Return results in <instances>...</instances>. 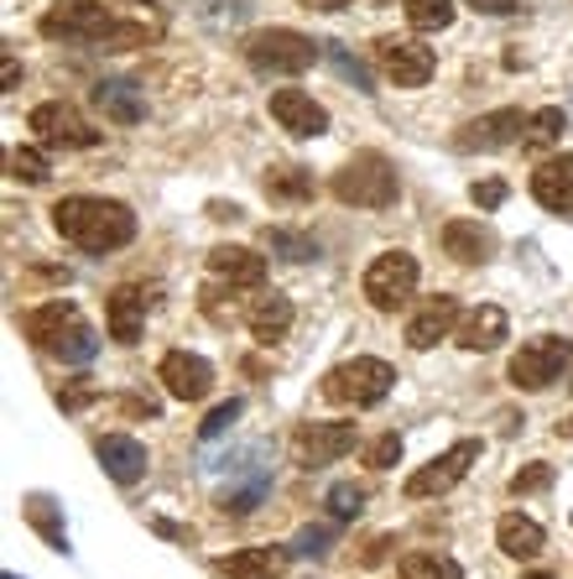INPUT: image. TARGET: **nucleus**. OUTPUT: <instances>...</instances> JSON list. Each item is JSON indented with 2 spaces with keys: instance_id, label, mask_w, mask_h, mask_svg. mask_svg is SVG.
Returning a JSON list of instances; mask_svg holds the SVG:
<instances>
[{
  "instance_id": "obj_1",
  "label": "nucleus",
  "mask_w": 573,
  "mask_h": 579,
  "mask_svg": "<svg viewBox=\"0 0 573 579\" xmlns=\"http://www.w3.org/2000/svg\"><path fill=\"white\" fill-rule=\"evenodd\" d=\"M37 32H42V37H53V42L104 47V53L146 47V42L157 37V26H146V21H120L110 6H95V0H58L53 11H42Z\"/></svg>"
},
{
  "instance_id": "obj_2",
  "label": "nucleus",
  "mask_w": 573,
  "mask_h": 579,
  "mask_svg": "<svg viewBox=\"0 0 573 579\" xmlns=\"http://www.w3.org/2000/svg\"><path fill=\"white\" fill-rule=\"evenodd\" d=\"M53 230H58L68 245L89 251V256H104V251H120V245L136 240V215L120 199L68 194V199L53 204Z\"/></svg>"
},
{
  "instance_id": "obj_3",
  "label": "nucleus",
  "mask_w": 573,
  "mask_h": 579,
  "mask_svg": "<svg viewBox=\"0 0 573 579\" xmlns=\"http://www.w3.org/2000/svg\"><path fill=\"white\" fill-rule=\"evenodd\" d=\"M334 199L350 204V209H392L401 199V178H396V167L381 152H355V157L344 162L334 173Z\"/></svg>"
},
{
  "instance_id": "obj_4",
  "label": "nucleus",
  "mask_w": 573,
  "mask_h": 579,
  "mask_svg": "<svg viewBox=\"0 0 573 579\" xmlns=\"http://www.w3.org/2000/svg\"><path fill=\"white\" fill-rule=\"evenodd\" d=\"M323 58V42L302 37L293 26H261L245 37V63L256 68V74H282V79H293V74H308L313 63Z\"/></svg>"
},
{
  "instance_id": "obj_5",
  "label": "nucleus",
  "mask_w": 573,
  "mask_h": 579,
  "mask_svg": "<svg viewBox=\"0 0 573 579\" xmlns=\"http://www.w3.org/2000/svg\"><path fill=\"white\" fill-rule=\"evenodd\" d=\"M396 386V371L386 365L381 356H355L334 365L329 376H323V397L339 402V407H376L386 402V392Z\"/></svg>"
},
{
  "instance_id": "obj_6",
  "label": "nucleus",
  "mask_w": 573,
  "mask_h": 579,
  "mask_svg": "<svg viewBox=\"0 0 573 579\" xmlns=\"http://www.w3.org/2000/svg\"><path fill=\"white\" fill-rule=\"evenodd\" d=\"M569 360H573V340H563V335H537V340H527L511 356L506 376H511L516 392H548V386L569 371Z\"/></svg>"
},
{
  "instance_id": "obj_7",
  "label": "nucleus",
  "mask_w": 573,
  "mask_h": 579,
  "mask_svg": "<svg viewBox=\"0 0 573 579\" xmlns=\"http://www.w3.org/2000/svg\"><path fill=\"white\" fill-rule=\"evenodd\" d=\"M417 277H422V266H417L412 251H381L371 266H365V282H360V293L371 308L381 314H396L401 303L417 293Z\"/></svg>"
},
{
  "instance_id": "obj_8",
  "label": "nucleus",
  "mask_w": 573,
  "mask_h": 579,
  "mask_svg": "<svg viewBox=\"0 0 573 579\" xmlns=\"http://www.w3.org/2000/svg\"><path fill=\"white\" fill-rule=\"evenodd\" d=\"M475 460H480V439H459V444H449L443 455H433L422 470H412L401 491H407V501L443 496V491H454L459 480L470 476V465H475Z\"/></svg>"
},
{
  "instance_id": "obj_9",
  "label": "nucleus",
  "mask_w": 573,
  "mask_h": 579,
  "mask_svg": "<svg viewBox=\"0 0 573 579\" xmlns=\"http://www.w3.org/2000/svg\"><path fill=\"white\" fill-rule=\"evenodd\" d=\"M371 53H376V68L396 84V89H422L438 68L433 47H422L417 37H376Z\"/></svg>"
},
{
  "instance_id": "obj_10",
  "label": "nucleus",
  "mask_w": 573,
  "mask_h": 579,
  "mask_svg": "<svg viewBox=\"0 0 573 579\" xmlns=\"http://www.w3.org/2000/svg\"><path fill=\"white\" fill-rule=\"evenodd\" d=\"M350 449H355V423H297L293 428V460L302 470H323L344 460Z\"/></svg>"
},
{
  "instance_id": "obj_11",
  "label": "nucleus",
  "mask_w": 573,
  "mask_h": 579,
  "mask_svg": "<svg viewBox=\"0 0 573 579\" xmlns=\"http://www.w3.org/2000/svg\"><path fill=\"white\" fill-rule=\"evenodd\" d=\"M26 125L37 131L42 146H68V152H89V146H99V131L74 110V105H63V100L37 105V110L26 116Z\"/></svg>"
},
{
  "instance_id": "obj_12",
  "label": "nucleus",
  "mask_w": 573,
  "mask_h": 579,
  "mask_svg": "<svg viewBox=\"0 0 573 579\" xmlns=\"http://www.w3.org/2000/svg\"><path fill=\"white\" fill-rule=\"evenodd\" d=\"M146 308H157V287H141V282H120L104 298V324H110V340L115 345H136Z\"/></svg>"
},
{
  "instance_id": "obj_13",
  "label": "nucleus",
  "mask_w": 573,
  "mask_h": 579,
  "mask_svg": "<svg viewBox=\"0 0 573 579\" xmlns=\"http://www.w3.org/2000/svg\"><path fill=\"white\" fill-rule=\"evenodd\" d=\"M521 131H527V116L506 105V110H491V116L464 120V125L454 131V146L459 152H500V146L521 141Z\"/></svg>"
},
{
  "instance_id": "obj_14",
  "label": "nucleus",
  "mask_w": 573,
  "mask_h": 579,
  "mask_svg": "<svg viewBox=\"0 0 573 579\" xmlns=\"http://www.w3.org/2000/svg\"><path fill=\"white\" fill-rule=\"evenodd\" d=\"M157 381L167 386V397L178 402H203L214 392V365L203 356H188V350H167L157 365Z\"/></svg>"
},
{
  "instance_id": "obj_15",
  "label": "nucleus",
  "mask_w": 573,
  "mask_h": 579,
  "mask_svg": "<svg viewBox=\"0 0 573 579\" xmlns=\"http://www.w3.org/2000/svg\"><path fill=\"white\" fill-rule=\"evenodd\" d=\"M272 120L297 141H313L329 131V110L313 95H302V89H272Z\"/></svg>"
},
{
  "instance_id": "obj_16",
  "label": "nucleus",
  "mask_w": 573,
  "mask_h": 579,
  "mask_svg": "<svg viewBox=\"0 0 573 579\" xmlns=\"http://www.w3.org/2000/svg\"><path fill=\"white\" fill-rule=\"evenodd\" d=\"M459 319H464V314H459L454 293H433V298H422V308L407 319V345H412V350H433L438 340L454 335Z\"/></svg>"
},
{
  "instance_id": "obj_17",
  "label": "nucleus",
  "mask_w": 573,
  "mask_h": 579,
  "mask_svg": "<svg viewBox=\"0 0 573 579\" xmlns=\"http://www.w3.org/2000/svg\"><path fill=\"white\" fill-rule=\"evenodd\" d=\"M89 100L110 125H141L146 120V89L136 79H99L89 89Z\"/></svg>"
},
{
  "instance_id": "obj_18",
  "label": "nucleus",
  "mask_w": 573,
  "mask_h": 579,
  "mask_svg": "<svg viewBox=\"0 0 573 579\" xmlns=\"http://www.w3.org/2000/svg\"><path fill=\"white\" fill-rule=\"evenodd\" d=\"M74 324H84L79 308L68 298H53V303H42V308H26V314H21V335L37 345V350H58L63 335H68Z\"/></svg>"
},
{
  "instance_id": "obj_19",
  "label": "nucleus",
  "mask_w": 573,
  "mask_h": 579,
  "mask_svg": "<svg viewBox=\"0 0 573 579\" xmlns=\"http://www.w3.org/2000/svg\"><path fill=\"white\" fill-rule=\"evenodd\" d=\"M99 465H104V476L115 480V485H136L141 476H146V444L131 439V434H104V439L95 444Z\"/></svg>"
},
{
  "instance_id": "obj_20",
  "label": "nucleus",
  "mask_w": 573,
  "mask_h": 579,
  "mask_svg": "<svg viewBox=\"0 0 573 579\" xmlns=\"http://www.w3.org/2000/svg\"><path fill=\"white\" fill-rule=\"evenodd\" d=\"M532 199L553 215H569L573 209V152H558L532 173Z\"/></svg>"
},
{
  "instance_id": "obj_21",
  "label": "nucleus",
  "mask_w": 573,
  "mask_h": 579,
  "mask_svg": "<svg viewBox=\"0 0 573 579\" xmlns=\"http://www.w3.org/2000/svg\"><path fill=\"white\" fill-rule=\"evenodd\" d=\"M266 491H272V470H266V465H245V470H235V480L219 491V512H224V517H251L261 501H266Z\"/></svg>"
},
{
  "instance_id": "obj_22",
  "label": "nucleus",
  "mask_w": 573,
  "mask_h": 579,
  "mask_svg": "<svg viewBox=\"0 0 573 579\" xmlns=\"http://www.w3.org/2000/svg\"><path fill=\"white\" fill-rule=\"evenodd\" d=\"M209 272L230 287H261L266 282V256H256L251 245H214L209 251Z\"/></svg>"
},
{
  "instance_id": "obj_23",
  "label": "nucleus",
  "mask_w": 573,
  "mask_h": 579,
  "mask_svg": "<svg viewBox=\"0 0 573 579\" xmlns=\"http://www.w3.org/2000/svg\"><path fill=\"white\" fill-rule=\"evenodd\" d=\"M245 329H251L261 345L282 340V335L293 329V298H287V293H256V298L245 303Z\"/></svg>"
},
{
  "instance_id": "obj_24",
  "label": "nucleus",
  "mask_w": 573,
  "mask_h": 579,
  "mask_svg": "<svg viewBox=\"0 0 573 579\" xmlns=\"http://www.w3.org/2000/svg\"><path fill=\"white\" fill-rule=\"evenodd\" d=\"M287 564H293V548H282V543H261V548H240L224 559V575L230 579H282L287 575Z\"/></svg>"
},
{
  "instance_id": "obj_25",
  "label": "nucleus",
  "mask_w": 573,
  "mask_h": 579,
  "mask_svg": "<svg viewBox=\"0 0 573 579\" xmlns=\"http://www.w3.org/2000/svg\"><path fill=\"white\" fill-rule=\"evenodd\" d=\"M443 251H449L459 266H480V261H491L495 236L480 220H449L443 225Z\"/></svg>"
},
{
  "instance_id": "obj_26",
  "label": "nucleus",
  "mask_w": 573,
  "mask_h": 579,
  "mask_svg": "<svg viewBox=\"0 0 573 579\" xmlns=\"http://www.w3.org/2000/svg\"><path fill=\"white\" fill-rule=\"evenodd\" d=\"M454 340L464 345V350H495V345L506 340V308H495V303H480V308H470V314L459 319Z\"/></svg>"
},
{
  "instance_id": "obj_27",
  "label": "nucleus",
  "mask_w": 573,
  "mask_h": 579,
  "mask_svg": "<svg viewBox=\"0 0 573 579\" xmlns=\"http://www.w3.org/2000/svg\"><path fill=\"white\" fill-rule=\"evenodd\" d=\"M495 543H500V554H506V559H537V554L548 548V533H542L532 517L506 512V517L495 522Z\"/></svg>"
},
{
  "instance_id": "obj_28",
  "label": "nucleus",
  "mask_w": 573,
  "mask_h": 579,
  "mask_svg": "<svg viewBox=\"0 0 573 579\" xmlns=\"http://www.w3.org/2000/svg\"><path fill=\"white\" fill-rule=\"evenodd\" d=\"M261 188H266V199L272 204H308L318 194V183L308 167H297V162H272L266 167V178H261Z\"/></svg>"
},
{
  "instance_id": "obj_29",
  "label": "nucleus",
  "mask_w": 573,
  "mask_h": 579,
  "mask_svg": "<svg viewBox=\"0 0 573 579\" xmlns=\"http://www.w3.org/2000/svg\"><path fill=\"white\" fill-rule=\"evenodd\" d=\"M563 125H569V116L558 110V105H542V110H532L527 116V131H521V152H548V146H558L563 141Z\"/></svg>"
},
{
  "instance_id": "obj_30",
  "label": "nucleus",
  "mask_w": 573,
  "mask_h": 579,
  "mask_svg": "<svg viewBox=\"0 0 573 579\" xmlns=\"http://www.w3.org/2000/svg\"><path fill=\"white\" fill-rule=\"evenodd\" d=\"M407 26L412 32H449L454 26V0H407Z\"/></svg>"
},
{
  "instance_id": "obj_31",
  "label": "nucleus",
  "mask_w": 573,
  "mask_h": 579,
  "mask_svg": "<svg viewBox=\"0 0 573 579\" xmlns=\"http://www.w3.org/2000/svg\"><path fill=\"white\" fill-rule=\"evenodd\" d=\"M26 522L37 527L42 538L53 543L58 554H68V533H63V522H58V506H53V496H26Z\"/></svg>"
},
{
  "instance_id": "obj_32",
  "label": "nucleus",
  "mask_w": 573,
  "mask_h": 579,
  "mask_svg": "<svg viewBox=\"0 0 573 579\" xmlns=\"http://www.w3.org/2000/svg\"><path fill=\"white\" fill-rule=\"evenodd\" d=\"M401 579H464V569H459L449 554H407L401 559Z\"/></svg>"
},
{
  "instance_id": "obj_33",
  "label": "nucleus",
  "mask_w": 573,
  "mask_h": 579,
  "mask_svg": "<svg viewBox=\"0 0 573 579\" xmlns=\"http://www.w3.org/2000/svg\"><path fill=\"white\" fill-rule=\"evenodd\" d=\"M323 58L334 63L339 79H350L360 95H376V74H371V68H365L360 58H350V47H344V42H323Z\"/></svg>"
},
{
  "instance_id": "obj_34",
  "label": "nucleus",
  "mask_w": 573,
  "mask_h": 579,
  "mask_svg": "<svg viewBox=\"0 0 573 579\" xmlns=\"http://www.w3.org/2000/svg\"><path fill=\"white\" fill-rule=\"evenodd\" d=\"M266 251H277L282 261H318V240L277 225V230H266Z\"/></svg>"
},
{
  "instance_id": "obj_35",
  "label": "nucleus",
  "mask_w": 573,
  "mask_h": 579,
  "mask_svg": "<svg viewBox=\"0 0 573 579\" xmlns=\"http://www.w3.org/2000/svg\"><path fill=\"white\" fill-rule=\"evenodd\" d=\"M5 167H11V178H16V183H32V188H37V183H47V173H53L37 146H11Z\"/></svg>"
},
{
  "instance_id": "obj_36",
  "label": "nucleus",
  "mask_w": 573,
  "mask_h": 579,
  "mask_svg": "<svg viewBox=\"0 0 573 579\" xmlns=\"http://www.w3.org/2000/svg\"><path fill=\"white\" fill-rule=\"evenodd\" d=\"M323 506H329L339 522L360 517V512H365V485H355V480H334V485H329V496H323Z\"/></svg>"
},
{
  "instance_id": "obj_37",
  "label": "nucleus",
  "mask_w": 573,
  "mask_h": 579,
  "mask_svg": "<svg viewBox=\"0 0 573 579\" xmlns=\"http://www.w3.org/2000/svg\"><path fill=\"white\" fill-rule=\"evenodd\" d=\"M58 356L68 360V365H89V360L99 356V340H95V329H89V324H74V329H68V335H63Z\"/></svg>"
},
{
  "instance_id": "obj_38",
  "label": "nucleus",
  "mask_w": 573,
  "mask_h": 579,
  "mask_svg": "<svg viewBox=\"0 0 573 579\" xmlns=\"http://www.w3.org/2000/svg\"><path fill=\"white\" fill-rule=\"evenodd\" d=\"M548 485H553V465L532 460L511 476V496H537V491H548Z\"/></svg>"
},
{
  "instance_id": "obj_39",
  "label": "nucleus",
  "mask_w": 573,
  "mask_h": 579,
  "mask_svg": "<svg viewBox=\"0 0 573 579\" xmlns=\"http://www.w3.org/2000/svg\"><path fill=\"white\" fill-rule=\"evenodd\" d=\"M240 413H245V402H240V397H230V402H219L214 413H209V418L198 423V439H203V444H209V439H219V434H224V428H230V423H235Z\"/></svg>"
},
{
  "instance_id": "obj_40",
  "label": "nucleus",
  "mask_w": 573,
  "mask_h": 579,
  "mask_svg": "<svg viewBox=\"0 0 573 579\" xmlns=\"http://www.w3.org/2000/svg\"><path fill=\"white\" fill-rule=\"evenodd\" d=\"M396 460H401V434H381V439L365 444V465L371 470H392Z\"/></svg>"
},
{
  "instance_id": "obj_41",
  "label": "nucleus",
  "mask_w": 573,
  "mask_h": 579,
  "mask_svg": "<svg viewBox=\"0 0 573 579\" xmlns=\"http://www.w3.org/2000/svg\"><path fill=\"white\" fill-rule=\"evenodd\" d=\"M329 543H334V527H302L293 543V554H308V559H323L329 554Z\"/></svg>"
},
{
  "instance_id": "obj_42",
  "label": "nucleus",
  "mask_w": 573,
  "mask_h": 579,
  "mask_svg": "<svg viewBox=\"0 0 573 579\" xmlns=\"http://www.w3.org/2000/svg\"><path fill=\"white\" fill-rule=\"evenodd\" d=\"M506 194H511V188H506L500 178H485V183H475V188H470V199H475L480 209H500V204H506Z\"/></svg>"
},
{
  "instance_id": "obj_43",
  "label": "nucleus",
  "mask_w": 573,
  "mask_h": 579,
  "mask_svg": "<svg viewBox=\"0 0 573 579\" xmlns=\"http://www.w3.org/2000/svg\"><path fill=\"white\" fill-rule=\"evenodd\" d=\"M386 548H392V538H371V543H365V554H360V564H365V569L386 564Z\"/></svg>"
},
{
  "instance_id": "obj_44",
  "label": "nucleus",
  "mask_w": 573,
  "mask_h": 579,
  "mask_svg": "<svg viewBox=\"0 0 573 579\" xmlns=\"http://www.w3.org/2000/svg\"><path fill=\"white\" fill-rule=\"evenodd\" d=\"M464 6H475V11H485V17H511L516 0H464Z\"/></svg>"
},
{
  "instance_id": "obj_45",
  "label": "nucleus",
  "mask_w": 573,
  "mask_h": 579,
  "mask_svg": "<svg viewBox=\"0 0 573 579\" xmlns=\"http://www.w3.org/2000/svg\"><path fill=\"white\" fill-rule=\"evenodd\" d=\"M89 397H95V386H68V392H63V407H84Z\"/></svg>"
},
{
  "instance_id": "obj_46",
  "label": "nucleus",
  "mask_w": 573,
  "mask_h": 579,
  "mask_svg": "<svg viewBox=\"0 0 573 579\" xmlns=\"http://www.w3.org/2000/svg\"><path fill=\"white\" fill-rule=\"evenodd\" d=\"M245 209L240 204H209V220H240Z\"/></svg>"
},
{
  "instance_id": "obj_47",
  "label": "nucleus",
  "mask_w": 573,
  "mask_h": 579,
  "mask_svg": "<svg viewBox=\"0 0 573 579\" xmlns=\"http://www.w3.org/2000/svg\"><path fill=\"white\" fill-rule=\"evenodd\" d=\"M297 6H302V11H344L350 0H297Z\"/></svg>"
},
{
  "instance_id": "obj_48",
  "label": "nucleus",
  "mask_w": 573,
  "mask_h": 579,
  "mask_svg": "<svg viewBox=\"0 0 573 579\" xmlns=\"http://www.w3.org/2000/svg\"><path fill=\"white\" fill-rule=\"evenodd\" d=\"M0 74H5V89H16V84H21V63L5 53V68H0Z\"/></svg>"
},
{
  "instance_id": "obj_49",
  "label": "nucleus",
  "mask_w": 573,
  "mask_h": 579,
  "mask_svg": "<svg viewBox=\"0 0 573 579\" xmlns=\"http://www.w3.org/2000/svg\"><path fill=\"white\" fill-rule=\"evenodd\" d=\"M558 439H573V413L563 423H558Z\"/></svg>"
},
{
  "instance_id": "obj_50",
  "label": "nucleus",
  "mask_w": 573,
  "mask_h": 579,
  "mask_svg": "<svg viewBox=\"0 0 573 579\" xmlns=\"http://www.w3.org/2000/svg\"><path fill=\"white\" fill-rule=\"evenodd\" d=\"M521 579H553V575H542V569H537V575H521Z\"/></svg>"
},
{
  "instance_id": "obj_51",
  "label": "nucleus",
  "mask_w": 573,
  "mask_h": 579,
  "mask_svg": "<svg viewBox=\"0 0 573 579\" xmlns=\"http://www.w3.org/2000/svg\"><path fill=\"white\" fill-rule=\"evenodd\" d=\"M5 579H16V575H5Z\"/></svg>"
},
{
  "instance_id": "obj_52",
  "label": "nucleus",
  "mask_w": 573,
  "mask_h": 579,
  "mask_svg": "<svg viewBox=\"0 0 573 579\" xmlns=\"http://www.w3.org/2000/svg\"><path fill=\"white\" fill-rule=\"evenodd\" d=\"M569 386H573V381H569Z\"/></svg>"
}]
</instances>
